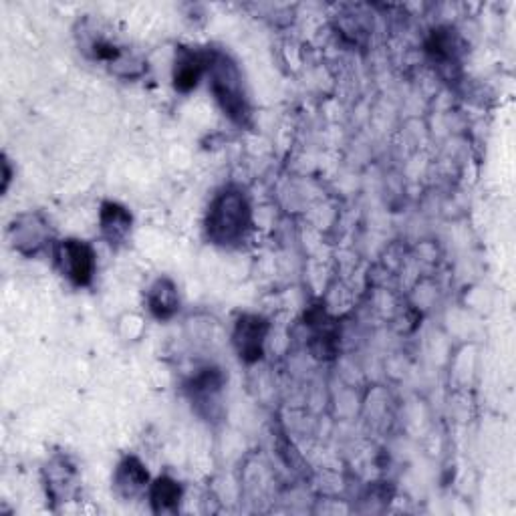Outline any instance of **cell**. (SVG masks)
<instances>
[{
  "label": "cell",
  "instance_id": "6da1fadb",
  "mask_svg": "<svg viewBox=\"0 0 516 516\" xmlns=\"http://www.w3.org/2000/svg\"><path fill=\"white\" fill-rule=\"evenodd\" d=\"M81 51L95 63L105 65L111 73L125 79H136L146 71V61L123 45L113 31L93 19H83L75 33Z\"/></svg>",
  "mask_w": 516,
  "mask_h": 516
},
{
  "label": "cell",
  "instance_id": "52a82bcc",
  "mask_svg": "<svg viewBox=\"0 0 516 516\" xmlns=\"http://www.w3.org/2000/svg\"><path fill=\"white\" fill-rule=\"evenodd\" d=\"M45 486L47 494L57 500L65 502L69 500L77 486H79V472L77 466L67 456H55L45 466Z\"/></svg>",
  "mask_w": 516,
  "mask_h": 516
},
{
  "label": "cell",
  "instance_id": "30bf717a",
  "mask_svg": "<svg viewBox=\"0 0 516 516\" xmlns=\"http://www.w3.org/2000/svg\"><path fill=\"white\" fill-rule=\"evenodd\" d=\"M99 224L101 234L111 246H119L127 240L129 232H132L134 218L127 208H123L117 202H105L99 212Z\"/></svg>",
  "mask_w": 516,
  "mask_h": 516
},
{
  "label": "cell",
  "instance_id": "5bb4252c",
  "mask_svg": "<svg viewBox=\"0 0 516 516\" xmlns=\"http://www.w3.org/2000/svg\"><path fill=\"white\" fill-rule=\"evenodd\" d=\"M222 383H224V379H222L220 371L206 367V369H200V373H196L192 377V381L188 383V390L196 404H202V402L212 404L214 398L222 390Z\"/></svg>",
  "mask_w": 516,
  "mask_h": 516
},
{
  "label": "cell",
  "instance_id": "9c48e42d",
  "mask_svg": "<svg viewBox=\"0 0 516 516\" xmlns=\"http://www.w3.org/2000/svg\"><path fill=\"white\" fill-rule=\"evenodd\" d=\"M15 246L25 254H37L51 240L49 222L41 214H23L13 226Z\"/></svg>",
  "mask_w": 516,
  "mask_h": 516
},
{
  "label": "cell",
  "instance_id": "4fadbf2b",
  "mask_svg": "<svg viewBox=\"0 0 516 516\" xmlns=\"http://www.w3.org/2000/svg\"><path fill=\"white\" fill-rule=\"evenodd\" d=\"M148 494H150L152 508L158 514H174L178 510L180 500H182V488L170 476H162V478L154 480L150 484Z\"/></svg>",
  "mask_w": 516,
  "mask_h": 516
},
{
  "label": "cell",
  "instance_id": "8992f818",
  "mask_svg": "<svg viewBox=\"0 0 516 516\" xmlns=\"http://www.w3.org/2000/svg\"><path fill=\"white\" fill-rule=\"evenodd\" d=\"M208 57L210 49H194V47H180L174 59V87L180 93L192 91L198 81L208 73Z\"/></svg>",
  "mask_w": 516,
  "mask_h": 516
},
{
  "label": "cell",
  "instance_id": "ba28073f",
  "mask_svg": "<svg viewBox=\"0 0 516 516\" xmlns=\"http://www.w3.org/2000/svg\"><path fill=\"white\" fill-rule=\"evenodd\" d=\"M113 486L121 498L134 500L150 490V474L136 456H127L115 468Z\"/></svg>",
  "mask_w": 516,
  "mask_h": 516
},
{
  "label": "cell",
  "instance_id": "8fae6325",
  "mask_svg": "<svg viewBox=\"0 0 516 516\" xmlns=\"http://www.w3.org/2000/svg\"><path fill=\"white\" fill-rule=\"evenodd\" d=\"M148 309L158 321H168L178 313L180 297H178V287L174 285V281L162 277L150 287Z\"/></svg>",
  "mask_w": 516,
  "mask_h": 516
},
{
  "label": "cell",
  "instance_id": "5b68a950",
  "mask_svg": "<svg viewBox=\"0 0 516 516\" xmlns=\"http://www.w3.org/2000/svg\"><path fill=\"white\" fill-rule=\"evenodd\" d=\"M271 323L261 315H242L238 317L232 333V343L242 361L254 363L263 357L267 335Z\"/></svg>",
  "mask_w": 516,
  "mask_h": 516
},
{
  "label": "cell",
  "instance_id": "3957f363",
  "mask_svg": "<svg viewBox=\"0 0 516 516\" xmlns=\"http://www.w3.org/2000/svg\"><path fill=\"white\" fill-rule=\"evenodd\" d=\"M206 75L210 77V89L224 115L236 125H248L252 109L238 65L226 53L210 49Z\"/></svg>",
  "mask_w": 516,
  "mask_h": 516
},
{
  "label": "cell",
  "instance_id": "7a4b0ae2",
  "mask_svg": "<svg viewBox=\"0 0 516 516\" xmlns=\"http://www.w3.org/2000/svg\"><path fill=\"white\" fill-rule=\"evenodd\" d=\"M252 228V206L248 196L236 188H222L210 202L204 230L206 238L216 246H236L240 244Z\"/></svg>",
  "mask_w": 516,
  "mask_h": 516
},
{
  "label": "cell",
  "instance_id": "7c38bea8",
  "mask_svg": "<svg viewBox=\"0 0 516 516\" xmlns=\"http://www.w3.org/2000/svg\"><path fill=\"white\" fill-rule=\"evenodd\" d=\"M426 51L430 59L438 67H454L460 59V45L452 29H438L430 35L426 43Z\"/></svg>",
  "mask_w": 516,
  "mask_h": 516
},
{
  "label": "cell",
  "instance_id": "277c9868",
  "mask_svg": "<svg viewBox=\"0 0 516 516\" xmlns=\"http://www.w3.org/2000/svg\"><path fill=\"white\" fill-rule=\"evenodd\" d=\"M55 263L61 271V275L73 285V287H89L95 269H97V256L89 242L67 238L55 244Z\"/></svg>",
  "mask_w": 516,
  "mask_h": 516
}]
</instances>
